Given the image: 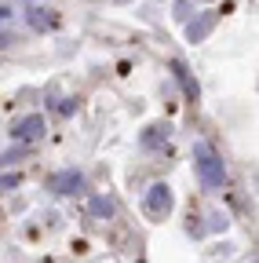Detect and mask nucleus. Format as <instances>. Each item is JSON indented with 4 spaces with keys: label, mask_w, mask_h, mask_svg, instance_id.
<instances>
[{
    "label": "nucleus",
    "mask_w": 259,
    "mask_h": 263,
    "mask_svg": "<svg viewBox=\"0 0 259 263\" xmlns=\"http://www.w3.org/2000/svg\"><path fill=\"white\" fill-rule=\"evenodd\" d=\"M193 157H197V176L205 186H223L226 183V168H223V161L212 154L208 143H197L193 146Z\"/></svg>",
    "instance_id": "1"
},
{
    "label": "nucleus",
    "mask_w": 259,
    "mask_h": 263,
    "mask_svg": "<svg viewBox=\"0 0 259 263\" xmlns=\"http://www.w3.org/2000/svg\"><path fill=\"white\" fill-rule=\"evenodd\" d=\"M172 186L168 183H153L150 190H146V201H143V209H146V216H153V219H165L168 212H172Z\"/></svg>",
    "instance_id": "2"
},
{
    "label": "nucleus",
    "mask_w": 259,
    "mask_h": 263,
    "mask_svg": "<svg viewBox=\"0 0 259 263\" xmlns=\"http://www.w3.org/2000/svg\"><path fill=\"white\" fill-rule=\"evenodd\" d=\"M48 186H51L55 194H77V190H84V176H81L77 168H66V172H55V176L48 179Z\"/></svg>",
    "instance_id": "3"
},
{
    "label": "nucleus",
    "mask_w": 259,
    "mask_h": 263,
    "mask_svg": "<svg viewBox=\"0 0 259 263\" xmlns=\"http://www.w3.org/2000/svg\"><path fill=\"white\" fill-rule=\"evenodd\" d=\"M41 132H44V117H41V114H29V117H22V121L15 124V139L33 143V139H41Z\"/></svg>",
    "instance_id": "4"
},
{
    "label": "nucleus",
    "mask_w": 259,
    "mask_h": 263,
    "mask_svg": "<svg viewBox=\"0 0 259 263\" xmlns=\"http://www.w3.org/2000/svg\"><path fill=\"white\" fill-rule=\"evenodd\" d=\"M172 73H175V81L183 84L186 99L193 103V99H197V81H190V73H186V66H183V62H172Z\"/></svg>",
    "instance_id": "5"
},
{
    "label": "nucleus",
    "mask_w": 259,
    "mask_h": 263,
    "mask_svg": "<svg viewBox=\"0 0 259 263\" xmlns=\"http://www.w3.org/2000/svg\"><path fill=\"white\" fill-rule=\"evenodd\" d=\"M212 22H215V15H201L197 22H190V29H186V37L197 44V41H205L208 37V29H212Z\"/></svg>",
    "instance_id": "6"
},
{
    "label": "nucleus",
    "mask_w": 259,
    "mask_h": 263,
    "mask_svg": "<svg viewBox=\"0 0 259 263\" xmlns=\"http://www.w3.org/2000/svg\"><path fill=\"white\" fill-rule=\"evenodd\" d=\"M91 216H99V219H110L113 216V201H106V197H91Z\"/></svg>",
    "instance_id": "7"
},
{
    "label": "nucleus",
    "mask_w": 259,
    "mask_h": 263,
    "mask_svg": "<svg viewBox=\"0 0 259 263\" xmlns=\"http://www.w3.org/2000/svg\"><path fill=\"white\" fill-rule=\"evenodd\" d=\"M29 26H33V29H48V26H51V18H48V11H41V8H33V11H29Z\"/></svg>",
    "instance_id": "8"
},
{
    "label": "nucleus",
    "mask_w": 259,
    "mask_h": 263,
    "mask_svg": "<svg viewBox=\"0 0 259 263\" xmlns=\"http://www.w3.org/2000/svg\"><path fill=\"white\" fill-rule=\"evenodd\" d=\"M11 186H18V176H4V179H0V190H11Z\"/></svg>",
    "instance_id": "9"
},
{
    "label": "nucleus",
    "mask_w": 259,
    "mask_h": 263,
    "mask_svg": "<svg viewBox=\"0 0 259 263\" xmlns=\"http://www.w3.org/2000/svg\"><path fill=\"white\" fill-rule=\"evenodd\" d=\"M8 15H11V11H8V8H0V22H4V18H8Z\"/></svg>",
    "instance_id": "10"
}]
</instances>
